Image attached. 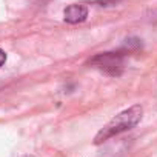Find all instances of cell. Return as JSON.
I'll use <instances>...</instances> for the list:
<instances>
[{
  "instance_id": "obj_1",
  "label": "cell",
  "mask_w": 157,
  "mask_h": 157,
  "mask_svg": "<svg viewBox=\"0 0 157 157\" xmlns=\"http://www.w3.org/2000/svg\"><path fill=\"white\" fill-rule=\"evenodd\" d=\"M142 116H143V108L140 105H132V106L120 111L96 134L94 145H102V143L108 142L109 139L132 129L142 120Z\"/></svg>"
},
{
  "instance_id": "obj_2",
  "label": "cell",
  "mask_w": 157,
  "mask_h": 157,
  "mask_svg": "<svg viewBox=\"0 0 157 157\" xmlns=\"http://www.w3.org/2000/svg\"><path fill=\"white\" fill-rule=\"evenodd\" d=\"M88 65L99 69L100 72L119 77L125 69V52L123 51H111V52H100L90 59Z\"/></svg>"
},
{
  "instance_id": "obj_3",
  "label": "cell",
  "mask_w": 157,
  "mask_h": 157,
  "mask_svg": "<svg viewBox=\"0 0 157 157\" xmlns=\"http://www.w3.org/2000/svg\"><path fill=\"white\" fill-rule=\"evenodd\" d=\"M86 17H88V8L85 5H80V3L69 5L63 11V20L66 23H71V25L82 23L86 20Z\"/></svg>"
},
{
  "instance_id": "obj_4",
  "label": "cell",
  "mask_w": 157,
  "mask_h": 157,
  "mask_svg": "<svg viewBox=\"0 0 157 157\" xmlns=\"http://www.w3.org/2000/svg\"><path fill=\"white\" fill-rule=\"evenodd\" d=\"M119 2H122V0H97V3L100 6H114L117 5Z\"/></svg>"
},
{
  "instance_id": "obj_5",
  "label": "cell",
  "mask_w": 157,
  "mask_h": 157,
  "mask_svg": "<svg viewBox=\"0 0 157 157\" xmlns=\"http://www.w3.org/2000/svg\"><path fill=\"white\" fill-rule=\"evenodd\" d=\"M5 62H6V54H5V51L0 49V68L5 65Z\"/></svg>"
}]
</instances>
